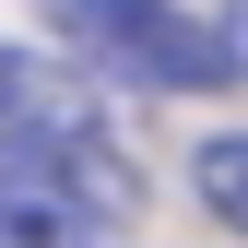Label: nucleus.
<instances>
[{
  "mask_svg": "<svg viewBox=\"0 0 248 248\" xmlns=\"http://www.w3.org/2000/svg\"><path fill=\"white\" fill-rule=\"evenodd\" d=\"M0 213H12V225H36V236L130 225V213H142V166L107 142L95 107L36 118V130H0Z\"/></svg>",
  "mask_w": 248,
  "mask_h": 248,
  "instance_id": "f257e3e1",
  "label": "nucleus"
},
{
  "mask_svg": "<svg viewBox=\"0 0 248 248\" xmlns=\"http://www.w3.org/2000/svg\"><path fill=\"white\" fill-rule=\"evenodd\" d=\"M47 24L71 36V59L142 83V95H225V83H236L225 24L177 12V0H47Z\"/></svg>",
  "mask_w": 248,
  "mask_h": 248,
  "instance_id": "f03ea898",
  "label": "nucleus"
},
{
  "mask_svg": "<svg viewBox=\"0 0 248 248\" xmlns=\"http://www.w3.org/2000/svg\"><path fill=\"white\" fill-rule=\"evenodd\" d=\"M189 189H201L213 225H236V236H248V130H213V142L189 154Z\"/></svg>",
  "mask_w": 248,
  "mask_h": 248,
  "instance_id": "7ed1b4c3",
  "label": "nucleus"
},
{
  "mask_svg": "<svg viewBox=\"0 0 248 248\" xmlns=\"http://www.w3.org/2000/svg\"><path fill=\"white\" fill-rule=\"evenodd\" d=\"M0 248H71V236H36V225H12V213H0Z\"/></svg>",
  "mask_w": 248,
  "mask_h": 248,
  "instance_id": "20e7f679",
  "label": "nucleus"
},
{
  "mask_svg": "<svg viewBox=\"0 0 248 248\" xmlns=\"http://www.w3.org/2000/svg\"><path fill=\"white\" fill-rule=\"evenodd\" d=\"M225 47H236V71H248V0H236V12H225Z\"/></svg>",
  "mask_w": 248,
  "mask_h": 248,
  "instance_id": "39448f33",
  "label": "nucleus"
}]
</instances>
